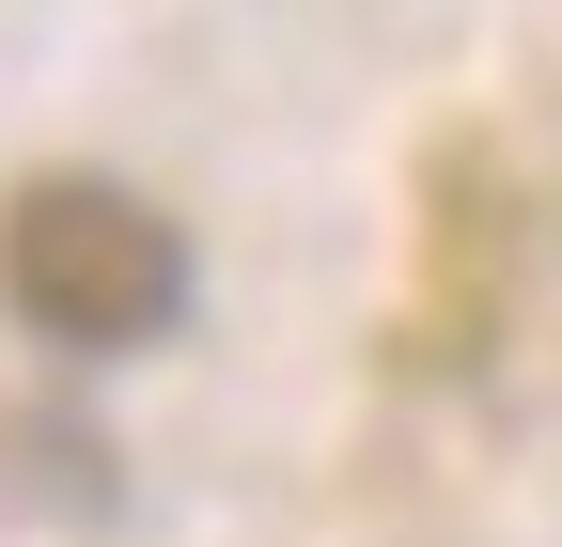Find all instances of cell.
I'll use <instances>...</instances> for the list:
<instances>
[{"label":"cell","instance_id":"1","mask_svg":"<svg viewBox=\"0 0 562 547\" xmlns=\"http://www.w3.org/2000/svg\"><path fill=\"white\" fill-rule=\"evenodd\" d=\"M0 313L63 360H125L188 313V235L125 172H16L0 188Z\"/></svg>","mask_w":562,"mask_h":547}]
</instances>
